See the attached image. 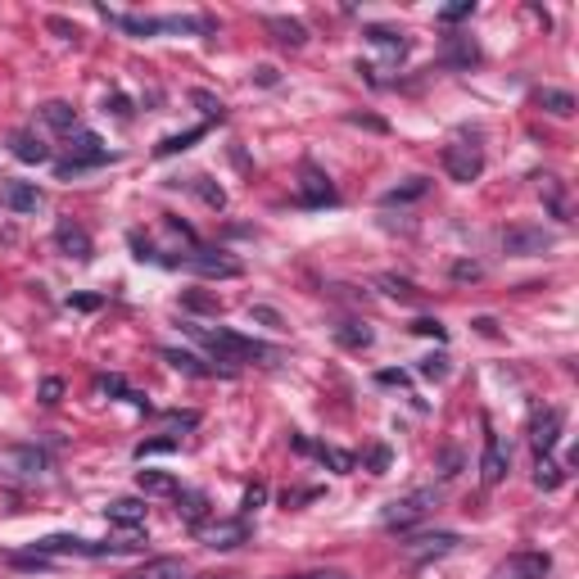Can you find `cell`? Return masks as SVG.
Wrapping results in <instances>:
<instances>
[{"label":"cell","mask_w":579,"mask_h":579,"mask_svg":"<svg viewBox=\"0 0 579 579\" xmlns=\"http://www.w3.org/2000/svg\"><path fill=\"white\" fill-rule=\"evenodd\" d=\"M190 335L199 340V344H208L213 353H217V362H272L281 357L272 344H258V340H249V335H236V331H222V326H190Z\"/></svg>","instance_id":"6da1fadb"},{"label":"cell","mask_w":579,"mask_h":579,"mask_svg":"<svg viewBox=\"0 0 579 579\" xmlns=\"http://www.w3.org/2000/svg\"><path fill=\"white\" fill-rule=\"evenodd\" d=\"M109 159H113V155H109V145H105L96 131H68V159H59L55 172L68 181V177H78V172H87V168L109 164Z\"/></svg>","instance_id":"7a4b0ae2"},{"label":"cell","mask_w":579,"mask_h":579,"mask_svg":"<svg viewBox=\"0 0 579 579\" xmlns=\"http://www.w3.org/2000/svg\"><path fill=\"white\" fill-rule=\"evenodd\" d=\"M434 507H440V489H412L407 498H394L385 512H381V525L385 530H412L416 521H425Z\"/></svg>","instance_id":"3957f363"},{"label":"cell","mask_w":579,"mask_h":579,"mask_svg":"<svg viewBox=\"0 0 579 579\" xmlns=\"http://www.w3.org/2000/svg\"><path fill=\"white\" fill-rule=\"evenodd\" d=\"M177 267H190V272H199V276H213V281H236L245 267L231 258V254H222V249H204V245H195L190 254H181V258H172Z\"/></svg>","instance_id":"277c9868"},{"label":"cell","mask_w":579,"mask_h":579,"mask_svg":"<svg viewBox=\"0 0 579 579\" xmlns=\"http://www.w3.org/2000/svg\"><path fill=\"white\" fill-rule=\"evenodd\" d=\"M444 172H449L453 181H462V186L480 181V172H484V150H480L475 140H453V145H444Z\"/></svg>","instance_id":"5b68a950"},{"label":"cell","mask_w":579,"mask_h":579,"mask_svg":"<svg viewBox=\"0 0 579 579\" xmlns=\"http://www.w3.org/2000/svg\"><path fill=\"white\" fill-rule=\"evenodd\" d=\"M502 249L516 254V258H530V254H548L557 245V231L548 227H530V222H516V227H502Z\"/></svg>","instance_id":"8992f818"},{"label":"cell","mask_w":579,"mask_h":579,"mask_svg":"<svg viewBox=\"0 0 579 579\" xmlns=\"http://www.w3.org/2000/svg\"><path fill=\"white\" fill-rule=\"evenodd\" d=\"M340 195H335V186H331V177L313 164V159H304L299 164V204L304 208H326V204H335Z\"/></svg>","instance_id":"52a82bcc"},{"label":"cell","mask_w":579,"mask_h":579,"mask_svg":"<svg viewBox=\"0 0 579 579\" xmlns=\"http://www.w3.org/2000/svg\"><path fill=\"white\" fill-rule=\"evenodd\" d=\"M195 534H199V543H208L217 552H231V548L249 543V521L245 516H236V521H204Z\"/></svg>","instance_id":"ba28073f"},{"label":"cell","mask_w":579,"mask_h":579,"mask_svg":"<svg viewBox=\"0 0 579 579\" xmlns=\"http://www.w3.org/2000/svg\"><path fill=\"white\" fill-rule=\"evenodd\" d=\"M548 575H552V557L548 552H512L493 570V579H548Z\"/></svg>","instance_id":"9c48e42d"},{"label":"cell","mask_w":579,"mask_h":579,"mask_svg":"<svg viewBox=\"0 0 579 579\" xmlns=\"http://www.w3.org/2000/svg\"><path fill=\"white\" fill-rule=\"evenodd\" d=\"M561 407H539L534 416H530V449H534V457H548L552 449H557V440H561Z\"/></svg>","instance_id":"30bf717a"},{"label":"cell","mask_w":579,"mask_h":579,"mask_svg":"<svg viewBox=\"0 0 579 579\" xmlns=\"http://www.w3.org/2000/svg\"><path fill=\"white\" fill-rule=\"evenodd\" d=\"M457 543H462V539H457L453 530H434V534H412V539H403V552L416 557V561H430V557H449Z\"/></svg>","instance_id":"8fae6325"},{"label":"cell","mask_w":579,"mask_h":579,"mask_svg":"<svg viewBox=\"0 0 579 579\" xmlns=\"http://www.w3.org/2000/svg\"><path fill=\"white\" fill-rule=\"evenodd\" d=\"M55 249L63 254V258H78V263H91V254H96V245H91V236H87V227H78V222H63L55 227Z\"/></svg>","instance_id":"7c38bea8"},{"label":"cell","mask_w":579,"mask_h":579,"mask_svg":"<svg viewBox=\"0 0 579 579\" xmlns=\"http://www.w3.org/2000/svg\"><path fill=\"white\" fill-rule=\"evenodd\" d=\"M507 466H512V457L502 453V444H498V434L493 430H484V453H480V480L493 489V484H502L507 480Z\"/></svg>","instance_id":"4fadbf2b"},{"label":"cell","mask_w":579,"mask_h":579,"mask_svg":"<svg viewBox=\"0 0 579 579\" xmlns=\"http://www.w3.org/2000/svg\"><path fill=\"white\" fill-rule=\"evenodd\" d=\"M290 444H295L299 453H313L322 466H331V471H353V453H344V449H331V444H313V440H304V434H290Z\"/></svg>","instance_id":"5bb4252c"},{"label":"cell","mask_w":579,"mask_h":579,"mask_svg":"<svg viewBox=\"0 0 579 579\" xmlns=\"http://www.w3.org/2000/svg\"><path fill=\"white\" fill-rule=\"evenodd\" d=\"M5 208H14V213H37L41 204H46V195L32 186V181H5Z\"/></svg>","instance_id":"9a60e30c"},{"label":"cell","mask_w":579,"mask_h":579,"mask_svg":"<svg viewBox=\"0 0 579 579\" xmlns=\"http://www.w3.org/2000/svg\"><path fill=\"white\" fill-rule=\"evenodd\" d=\"M105 516H109L113 525H122V530H140V525H145V502H140V498H113V502L105 507Z\"/></svg>","instance_id":"2e32d148"},{"label":"cell","mask_w":579,"mask_h":579,"mask_svg":"<svg viewBox=\"0 0 579 579\" xmlns=\"http://www.w3.org/2000/svg\"><path fill=\"white\" fill-rule=\"evenodd\" d=\"M177 512H181V521H186L190 530H199V525L208 521V493H199V489H177Z\"/></svg>","instance_id":"e0dca14e"},{"label":"cell","mask_w":579,"mask_h":579,"mask_svg":"<svg viewBox=\"0 0 579 579\" xmlns=\"http://www.w3.org/2000/svg\"><path fill=\"white\" fill-rule=\"evenodd\" d=\"M267 32L276 37V46H290V50H299V46L308 41V28H304L299 19H281V14L267 19Z\"/></svg>","instance_id":"ac0fdd59"},{"label":"cell","mask_w":579,"mask_h":579,"mask_svg":"<svg viewBox=\"0 0 579 579\" xmlns=\"http://www.w3.org/2000/svg\"><path fill=\"white\" fill-rule=\"evenodd\" d=\"M534 105H539L543 113H552V118H570V113H575V96L561 91V87H539V91H534Z\"/></svg>","instance_id":"d6986e66"},{"label":"cell","mask_w":579,"mask_h":579,"mask_svg":"<svg viewBox=\"0 0 579 579\" xmlns=\"http://www.w3.org/2000/svg\"><path fill=\"white\" fill-rule=\"evenodd\" d=\"M122 579H186V566L177 557H155V561H145L140 570H131Z\"/></svg>","instance_id":"ffe728a7"},{"label":"cell","mask_w":579,"mask_h":579,"mask_svg":"<svg viewBox=\"0 0 579 579\" xmlns=\"http://www.w3.org/2000/svg\"><path fill=\"white\" fill-rule=\"evenodd\" d=\"M539 190H543V204L552 208V217H561V222H570V199H566V186H561V177L543 172V177H539Z\"/></svg>","instance_id":"44dd1931"},{"label":"cell","mask_w":579,"mask_h":579,"mask_svg":"<svg viewBox=\"0 0 579 579\" xmlns=\"http://www.w3.org/2000/svg\"><path fill=\"white\" fill-rule=\"evenodd\" d=\"M41 122L55 127V131H78V109H72L68 100H46L41 105Z\"/></svg>","instance_id":"7402d4cb"},{"label":"cell","mask_w":579,"mask_h":579,"mask_svg":"<svg viewBox=\"0 0 579 579\" xmlns=\"http://www.w3.org/2000/svg\"><path fill=\"white\" fill-rule=\"evenodd\" d=\"M444 63L449 68H471V63H480V46L471 37H449L444 41Z\"/></svg>","instance_id":"603a6c76"},{"label":"cell","mask_w":579,"mask_h":579,"mask_svg":"<svg viewBox=\"0 0 579 579\" xmlns=\"http://www.w3.org/2000/svg\"><path fill=\"white\" fill-rule=\"evenodd\" d=\"M10 150H14L19 164H50V145H41L32 131H19V136L10 140Z\"/></svg>","instance_id":"cb8c5ba5"},{"label":"cell","mask_w":579,"mask_h":579,"mask_svg":"<svg viewBox=\"0 0 579 579\" xmlns=\"http://www.w3.org/2000/svg\"><path fill=\"white\" fill-rule=\"evenodd\" d=\"M136 489L150 498H164V493H177V475L172 471H136Z\"/></svg>","instance_id":"d4e9b609"},{"label":"cell","mask_w":579,"mask_h":579,"mask_svg":"<svg viewBox=\"0 0 579 579\" xmlns=\"http://www.w3.org/2000/svg\"><path fill=\"white\" fill-rule=\"evenodd\" d=\"M367 41H372L376 50H385L390 59H403V55H407V37L394 32V28H367Z\"/></svg>","instance_id":"484cf974"},{"label":"cell","mask_w":579,"mask_h":579,"mask_svg":"<svg viewBox=\"0 0 579 579\" xmlns=\"http://www.w3.org/2000/svg\"><path fill=\"white\" fill-rule=\"evenodd\" d=\"M425 190H430L425 177H407L403 186H390V190L381 195V204H385V208H394V204H412V199H421Z\"/></svg>","instance_id":"4316f807"},{"label":"cell","mask_w":579,"mask_h":579,"mask_svg":"<svg viewBox=\"0 0 579 579\" xmlns=\"http://www.w3.org/2000/svg\"><path fill=\"white\" fill-rule=\"evenodd\" d=\"M204 131H208V127L199 122V127H190V131H181V136H168V140H159V145H155V155H159V159H172V155L190 150V145H195V140H199Z\"/></svg>","instance_id":"83f0119b"},{"label":"cell","mask_w":579,"mask_h":579,"mask_svg":"<svg viewBox=\"0 0 579 579\" xmlns=\"http://www.w3.org/2000/svg\"><path fill=\"white\" fill-rule=\"evenodd\" d=\"M335 340H340L344 348H367V344H372V326H367V322H340V326H335Z\"/></svg>","instance_id":"f1b7e54d"},{"label":"cell","mask_w":579,"mask_h":579,"mask_svg":"<svg viewBox=\"0 0 579 579\" xmlns=\"http://www.w3.org/2000/svg\"><path fill=\"white\" fill-rule=\"evenodd\" d=\"M164 357L172 362L177 372H186V376H213V372L204 367V362H199L195 353H186V348H164Z\"/></svg>","instance_id":"f546056e"},{"label":"cell","mask_w":579,"mask_h":579,"mask_svg":"<svg viewBox=\"0 0 579 579\" xmlns=\"http://www.w3.org/2000/svg\"><path fill=\"white\" fill-rule=\"evenodd\" d=\"M561 480H566V466H561V462H552V457H539V462H534V484H539V489H557Z\"/></svg>","instance_id":"4dcf8cb0"},{"label":"cell","mask_w":579,"mask_h":579,"mask_svg":"<svg viewBox=\"0 0 579 579\" xmlns=\"http://www.w3.org/2000/svg\"><path fill=\"white\" fill-rule=\"evenodd\" d=\"M381 285H385V295L399 299V304H416V299H421V295H416V285L403 281V276H381Z\"/></svg>","instance_id":"1f68e13d"},{"label":"cell","mask_w":579,"mask_h":579,"mask_svg":"<svg viewBox=\"0 0 579 579\" xmlns=\"http://www.w3.org/2000/svg\"><path fill=\"white\" fill-rule=\"evenodd\" d=\"M177 449H181L177 434H164V440H145V444H136V462H145V457H159V453H177Z\"/></svg>","instance_id":"d6a6232c"},{"label":"cell","mask_w":579,"mask_h":579,"mask_svg":"<svg viewBox=\"0 0 579 579\" xmlns=\"http://www.w3.org/2000/svg\"><path fill=\"white\" fill-rule=\"evenodd\" d=\"M195 195H199L208 208H222V204H227L222 186H213V177H195Z\"/></svg>","instance_id":"836d02e7"},{"label":"cell","mask_w":579,"mask_h":579,"mask_svg":"<svg viewBox=\"0 0 579 579\" xmlns=\"http://www.w3.org/2000/svg\"><path fill=\"white\" fill-rule=\"evenodd\" d=\"M263 502H267V484H263V480H254V484L245 489V498H240V516H254Z\"/></svg>","instance_id":"e575fe53"},{"label":"cell","mask_w":579,"mask_h":579,"mask_svg":"<svg viewBox=\"0 0 579 579\" xmlns=\"http://www.w3.org/2000/svg\"><path fill=\"white\" fill-rule=\"evenodd\" d=\"M471 14H475V0H453V5L440 10V23L453 28V23H462V19H471Z\"/></svg>","instance_id":"d590c367"},{"label":"cell","mask_w":579,"mask_h":579,"mask_svg":"<svg viewBox=\"0 0 579 579\" xmlns=\"http://www.w3.org/2000/svg\"><path fill=\"white\" fill-rule=\"evenodd\" d=\"M421 376H430V381H444V376H449V357H444V353H430V357H421Z\"/></svg>","instance_id":"8d00e7d4"},{"label":"cell","mask_w":579,"mask_h":579,"mask_svg":"<svg viewBox=\"0 0 579 579\" xmlns=\"http://www.w3.org/2000/svg\"><path fill=\"white\" fill-rule=\"evenodd\" d=\"M181 304H186V308H195V313H222V304H217L213 295H186Z\"/></svg>","instance_id":"74e56055"},{"label":"cell","mask_w":579,"mask_h":579,"mask_svg":"<svg viewBox=\"0 0 579 579\" xmlns=\"http://www.w3.org/2000/svg\"><path fill=\"white\" fill-rule=\"evenodd\" d=\"M59 399H63V381H59V376H46V381H41V403L55 407Z\"/></svg>","instance_id":"f35d334b"},{"label":"cell","mask_w":579,"mask_h":579,"mask_svg":"<svg viewBox=\"0 0 579 579\" xmlns=\"http://www.w3.org/2000/svg\"><path fill=\"white\" fill-rule=\"evenodd\" d=\"M367 466H372V475H385V471H390V449L376 444V449L367 453Z\"/></svg>","instance_id":"ab89813d"},{"label":"cell","mask_w":579,"mask_h":579,"mask_svg":"<svg viewBox=\"0 0 579 579\" xmlns=\"http://www.w3.org/2000/svg\"><path fill=\"white\" fill-rule=\"evenodd\" d=\"M457 471H462V453H457V449H444V457H440V475L453 480Z\"/></svg>","instance_id":"60d3db41"},{"label":"cell","mask_w":579,"mask_h":579,"mask_svg":"<svg viewBox=\"0 0 579 579\" xmlns=\"http://www.w3.org/2000/svg\"><path fill=\"white\" fill-rule=\"evenodd\" d=\"M190 100H195V105L208 113V118H222V100H213L208 91H190Z\"/></svg>","instance_id":"b9f144b4"},{"label":"cell","mask_w":579,"mask_h":579,"mask_svg":"<svg viewBox=\"0 0 579 579\" xmlns=\"http://www.w3.org/2000/svg\"><path fill=\"white\" fill-rule=\"evenodd\" d=\"M412 331H416V335H434V340H444V335H449V331H444V322H434V317H416V322H412Z\"/></svg>","instance_id":"7bdbcfd3"},{"label":"cell","mask_w":579,"mask_h":579,"mask_svg":"<svg viewBox=\"0 0 579 579\" xmlns=\"http://www.w3.org/2000/svg\"><path fill=\"white\" fill-rule=\"evenodd\" d=\"M453 276H457V281H480V276H484V267L462 258V263H453Z\"/></svg>","instance_id":"ee69618b"},{"label":"cell","mask_w":579,"mask_h":579,"mask_svg":"<svg viewBox=\"0 0 579 579\" xmlns=\"http://www.w3.org/2000/svg\"><path fill=\"white\" fill-rule=\"evenodd\" d=\"M100 394H122V399H131V390H127L122 376H105V381H100Z\"/></svg>","instance_id":"f6af8a7d"},{"label":"cell","mask_w":579,"mask_h":579,"mask_svg":"<svg viewBox=\"0 0 579 579\" xmlns=\"http://www.w3.org/2000/svg\"><path fill=\"white\" fill-rule=\"evenodd\" d=\"M100 304H105L100 295H72V299H68V308H82V313H96Z\"/></svg>","instance_id":"bcb514c9"},{"label":"cell","mask_w":579,"mask_h":579,"mask_svg":"<svg viewBox=\"0 0 579 579\" xmlns=\"http://www.w3.org/2000/svg\"><path fill=\"white\" fill-rule=\"evenodd\" d=\"M249 322H267V326H281V313H276V308H263V304H258V308H249Z\"/></svg>","instance_id":"7dc6e473"},{"label":"cell","mask_w":579,"mask_h":579,"mask_svg":"<svg viewBox=\"0 0 579 579\" xmlns=\"http://www.w3.org/2000/svg\"><path fill=\"white\" fill-rule=\"evenodd\" d=\"M164 421H168V425H181V430H190V425H199V412H168Z\"/></svg>","instance_id":"c3c4849f"},{"label":"cell","mask_w":579,"mask_h":579,"mask_svg":"<svg viewBox=\"0 0 579 579\" xmlns=\"http://www.w3.org/2000/svg\"><path fill=\"white\" fill-rule=\"evenodd\" d=\"M376 385H399V390H407V372H376Z\"/></svg>","instance_id":"681fc988"},{"label":"cell","mask_w":579,"mask_h":579,"mask_svg":"<svg viewBox=\"0 0 579 579\" xmlns=\"http://www.w3.org/2000/svg\"><path fill=\"white\" fill-rule=\"evenodd\" d=\"M50 32H59L63 41H78V37H82L78 28H72V23H63V19H50Z\"/></svg>","instance_id":"f907efd6"},{"label":"cell","mask_w":579,"mask_h":579,"mask_svg":"<svg viewBox=\"0 0 579 579\" xmlns=\"http://www.w3.org/2000/svg\"><path fill=\"white\" fill-rule=\"evenodd\" d=\"M285 579H348L344 570H308V575H285Z\"/></svg>","instance_id":"816d5d0a"},{"label":"cell","mask_w":579,"mask_h":579,"mask_svg":"<svg viewBox=\"0 0 579 579\" xmlns=\"http://www.w3.org/2000/svg\"><path fill=\"white\" fill-rule=\"evenodd\" d=\"M105 109H113V118H131V105H127V96H109V105Z\"/></svg>","instance_id":"f5cc1de1"},{"label":"cell","mask_w":579,"mask_h":579,"mask_svg":"<svg viewBox=\"0 0 579 579\" xmlns=\"http://www.w3.org/2000/svg\"><path fill=\"white\" fill-rule=\"evenodd\" d=\"M254 78H258V87H276V68H272V63H263V68L254 72Z\"/></svg>","instance_id":"db71d44e"},{"label":"cell","mask_w":579,"mask_h":579,"mask_svg":"<svg viewBox=\"0 0 579 579\" xmlns=\"http://www.w3.org/2000/svg\"><path fill=\"white\" fill-rule=\"evenodd\" d=\"M475 326H480V335H498V326H493V317H475Z\"/></svg>","instance_id":"11a10c76"}]
</instances>
